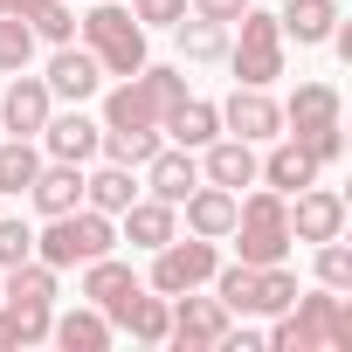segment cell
Listing matches in <instances>:
<instances>
[{
	"instance_id": "cell-1",
	"label": "cell",
	"mask_w": 352,
	"mask_h": 352,
	"mask_svg": "<svg viewBox=\"0 0 352 352\" xmlns=\"http://www.w3.org/2000/svg\"><path fill=\"white\" fill-rule=\"evenodd\" d=\"M270 352H345L352 345V304L345 290H297L290 311H276V324L263 331Z\"/></svg>"
},
{
	"instance_id": "cell-2",
	"label": "cell",
	"mask_w": 352,
	"mask_h": 352,
	"mask_svg": "<svg viewBox=\"0 0 352 352\" xmlns=\"http://www.w3.org/2000/svg\"><path fill=\"white\" fill-rule=\"evenodd\" d=\"M118 249V214H97V208H69V214H49V228L35 235V256L49 270H76L90 256H111Z\"/></svg>"
},
{
	"instance_id": "cell-3",
	"label": "cell",
	"mask_w": 352,
	"mask_h": 352,
	"mask_svg": "<svg viewBox=\"0 0 352 352\" xmlns=\"http://www.w3.org/2000/svg\"><path fill=\"white\" fill-rule=\"evenodd\" d=\"M283 138H297L318 166H338L345 152V124H338V90L331 83H297V97L283 104Z\"/></svg>"
},
{
	"instance_id": "cell-4",
	"label": "cell",
	"mask_w": 352,
	"mask_h": 352,
	"mask_svg": "<svg viewBox=\"0 0 352 352\" xmlns=\"http://www.w3.org/2000/svg\"><path fill=\"white\" fill-rule=\"evenodd\" d=\"M83 49L97 56L104 76H138L145 69V28L131 8H90L83 14Z\"/></svg>"
},
{
	"instance_id": "cell-5",
	"label": "cell",
	"mask_w": 352,
	"mask_h": 352,
	"mask_svg": "<svg viewBox=\"0 0 352 352\" xmlns=\"http://www.w3.org/2000/svg\"><path fill=\"white\" fill-rule=\"evenodd\" d=\"M228 28H235V42H228V63H235V76H242V83H256V90H270V83L283 76V28H276V14H263V8H242Z\"/></svg>"
},
{
	"instance_id": "cell-6",
	"label": "cell",
	"mask_w": 352,
	"mask_h": 352,
	"mask_svg": "<svg viewBox=\"0 0 352 352\" xmlns=\"http://www.w3.org/2000/svg\"><path fill=\"white\" fill-rule=\"evenodd\" d=\"M214 263H221V256H214V242H208V235H187V242L173 235V242H159V249H152V290H159V297L201 290V283L214 276Z\"/></svg>"
},
{
	"instance_id": "cell-7",
	"label": "cell",
	"mask_w": 352,
	"mask_h": 352,
	"mask_svg": "<svg viewBox=\"0 0 352 352\" xmlns=\"http://www.w3.org/2000/svg\"><path fill=\"white\" fill-rule=\"evenodd\" d=\"M228 304L221 297H194V290H180L173 297V324H166V338L180 345V352H208V345H221V331H228Z\"/></svg>"
},
{
	"instance_id": "cell-8",
	"label": "cell",
	"mask_w": 352,
	"mask_h": 352,
	"mask_svg": "<svg viewBox=\"0 0 352 352\" xmlns=\"http://www.w3.org/2000/svg\"><path fill=\"white\" fill-rule=\"evenodd\" d=\"M214 111H221V131H228V138H249V145L283 138V104H276L270 90H256V83H235V97L214 104Z\"/></svg>"
},
{
	"instance_id": "cell-9",
	"label": "cell",
	"mask_w": 352,
	"mask_h": 352,
	"mask_svg": "<svg viewBox=\"0 0 352 352\" xmlns=\"http://www.w3.org/2000/svg\"><path fill=\"white\" fill-rule=\"evenodd\" d=\"M345 235V194L338 187H297L290 194V242H331Z\"/></svg>"
},
{
	"instance_id": "cell-10",
	"label": "cell",
	"mask_w": 352,
	"mask_h": 352,
	"mask_svg": "<svg viewBox=\"0 0 352 352\" xmlns=\"http://www.w3.org/2000/svg\"><path fill=\"white\" fill-rule=\"evenodd\" d=\"M104 318H111V331H131L138 345H166V324H173V297H159V290H124L118 304H104Z\"/></svg>"
},
{
	"instance_id": "cell-11",
	"label": "cell",
	"mask_w": 352,
	"mask_h": 352,
	"mask_svg": "<svg viewBox=\"0 0 352 352\" xmlns=\"http://www.w3.org/2000/svg\"><path fill=\"white\" fill-rule=\"evenodd\" d=\"M49 111H56L49 83L28 76V69H14V76H8V97H0V131H8V138H35V131L49 124Z\"/></svg>"
},
{
	"instance_id": "cell-12",
	"label": "cell",
	"mask_w": 352,
	"mask_h": 352,
	"mask_svg": "<svg viewBox=\"0 0 352 352\" xmlns=\"http://www.w3.org/2000/svg\"><path fill=\"white\" fill-rule=\"evenodd\" d=\"M42 83H49V97H63V104H83V97H97V90H104V69H97V56H90V49H76V42H56V63L42 69Z\"/></svg>"
},
{
	"instance_id": "cell-13",
	"label": "cell",
	"mask_w": 352,
	"mask_h": 352,
	"mask_svg": "<svg viewBox=\"0 0 352 352\" xmlns=\"http://www.w3.org/2000/svg\"><path fill=\"white\" fill-rule=\"evenodd\" d=\"M35 138H42V152H49V159H69V166H83V159H97V138H104V124H97V118H83V111L69 104V111H49V124H42Z\"/></svg>"
},
{
	"instance_id": "cell-14",
	"label": "cell",
	"mask_w": 352,
	"mask_h": 352,
	"mask_svg": "<svg viewBox=\"0 0 352 352\" xmlns=\"http://www.w3.org/2000/svg\"><path fill=\"white\" fill-rule=\"evenodd\" d=\"M201 152H208V159H201V180H208V187H228V194L256 187V145H249V138H208Z\"/></svg>"
},
{
	"instance_id": "cell-15",
	"label": "cell",
	"mask_w": 352,
	"mask_h": 352,
	"mask_svg": "<svg viewBox=\"0 0 352 352\" xmlns=\"http://www.w3.org/2000/svg\"><path fill=\"white\" fill-rule=\"evenodd\" d=\"M145 187H152L159 201H173V208H180V201L201 187V159H194L187 145H159V152L145 159Z\"/></svg>"
},
{
	"instance_id": "cell-16",
	"label": "cell",
	"mask_w": 352,
	"mask_h": 352,
	"mask_svg": "<svg viewBox=\"0 0 352 352\" xmlns=\"http://www.w3.org/2000/svg\"><path fill=\"white\" fill-rule=\"evenodd\" d=\"M118 221H124V242H131V249H159V242H173V235H180V208H173V201H159V194H138Z\"/></svg>"
},
{
	"instance_id": "cell-17",
	"label": "cell",
	"mask_w": 352,
	"mask_h": 352,
	"mask_svg": "<svg viewBox=\"0 0 352 352\" xmlns=\"http://www.w3.org/2000/svg\"><path fill=\"white\" fill-rule=\"evenodd\" d=\"M318 173H324V166H318L297 138H283V145H270V159H256V180H263V187H276L283 201H290L297 187H311Z\"/></svg>"
},
{
	"instance_id": "cell-18",
	"label": "cell",
	"mask_w": 352,
	"mask_h": 352,
	"mask_svg": "<svg viewBox=\"0 0 352 352\" xmlns=\"http://www.w3.org/2000/svg\"><path fill=\"white\" fill-rule=\"evenodd\" d=\"M276 28H283V42L318 49V42H331V28H338V0H283Z\"/></svg>"
},
{
	"instance_id": "cell-19",
	"label": "cell",
	"mask_w": 352,
	"mask_h": 352,
	"mask_svg": "<svg viewBox=\"0 0 352 352\" xmlns=\"http://www.w3.org/2000/svg\"><path fill=\"white\" fill-rule=\"evenodd\" d=\"M28 201H35L42 214H69V208H83V166H69V159H42Z\"/></svg>"
},
{
	"instance_id": "cell-20",
	"label": "cell",
	"mask_w": 352,
	"mask_h": 352,
	"mask_svg": "<svg viewBox=\"0 0 352 352\" xmlns=\"http://www.w3.org/2000/svg\"><path fill=\"white\" fill-rule=\"evenodd\" d=\"M159 131L173 138V145H187V152H201L208 138H221V111L208 104V97H180L166 118H159Z\"/></svg>"
},
{
	"instance_id": "cell-21",
	"label": "cell",
	"mask_w": 352,
	"mask_h": 352,
	"mask_svg": "<svg viewBox=\"0 0 352 352\" xmlns=\"http://www.w3.org/2000/svg\"><path fill=\"white\" fill-rule=\"evenodd\" d=\"M180 208H187V235L228 242V228H235V194H228V187H208V180H201V187H194Z\"/></svg>"
},
{
	"instance_id": "cell-22",
	"label": "cell",
	"mask_w": 352,
	"mask_h": 352,
	"mask_svg": "<svg viewBox=\"0 0 352 352\" xmlns=\"http://www.w3.org/2000/svg\"><path fill=\"white\" fill-rule=\"evenodd\" d=\"M49 338H56L63 352H104L118 331H111V318H104L97 304H76V311H63V318L49 324Z\"/></svg>"
},
{
	"instance_id": "cell-23",
	"label": "cell",
	"mask_w": 352,
	"mask_h": 352,
	"mask_svg": "<svg viewBox=\"0 0 352 352\" xmlns=\"http://www.w3.org/2000/svg\"><path fill=\"white\" fill-rule=\"evenodd\" d=\"M138 201V180H131V166H97V173H83V208H97V214H124Z\"/></svg>"
},
{
	"instance_id": "cell-24",
	"label": "cell",
	"mask_w": 352,
	"mask_h": 352,
	"mask_svg": "<svg viewBox=\"0 0 352 352\" xmlns=\"http://www.w3.org/2000/svg\"><path fill=\"white\" fill-rule=\"evenodd\" d=\"M0 304H56V270H49L42 256L0 270Z\"/></svg>"
},
{
	"instance_id": "cell-25",
	"label": "cell",
	"mask_w": 352,
	"mask_h": 352,
	"mask_svg": "<svg viewBox=\"0 0 352 352\" xmlns=\"http://www.w3.org/2000/svg\"><path fill=\"white\" fill-rule=\"evenodd\" d=\"M173 35H180V56L187 63H221L228 56V21H208V14H180V21H173Z\"/></svg>"
},
{
	"instance_id": "cell-26",
	"label": "cell",
	"mask_w": 352,
	"mask_h": 352,
	"mask_svg": "<svg viewBox=\"0 0 352 352\" xmlns=\"http://www.w3.org/2000/svg\"><path fill=\"white\" fill-rule=\"evenodd\" d=\"M124 290H138V276H131V263H118V256H90L83 263V297L104 311V304H118Z\"/></svg>"
},
{
	"instance_id": "cell-27",
	"label": "cell",
	"mask_w": 352,
	"mask_h": 352,
	"mask_svg": "<svg viewBox=\"0 0 352 352\" xmlns=\"http://www.w3.org/2000/svg\"><path fill=\"white\" fill-rule=\"evenodd\" d=\"M42 173V145L35 138H8L0 145V194H28Z\"/></svg>"
},
{
	"instance_id": "cell-28",
	"label": "cell",
	"mask_w": 352,
	"mask_h": 352,
	"mask_svg": "<svg viewBox=\"0 0 352 352\" xmlns=\"http://www.w3.org/2000/svg\"><path fill=\"white\" fill-rule=\"evenodd\" d=\"M159 145H166V138H159V124H145V131H104V138H97V152H104L111 166H131V173H138Z\"/></svg>"
},
{
	"instance_id": "cell-29",
	"label": "cell",
	"mask_w": 352,
	"mask_h": 352,
	"mask_svg": "<svg viewBox=\"0 0 352 352\" xmlns=\"http://www.w3.org/2000/svg\"><path fill=\"white\" fill-rule=\"evenodd\" d=\"M208 283H214V297H221L228 311H249V304H256V263H242V256H235L228 270L214 263V276H208Z\"/></svg>"
},
{
	"instance_id": "cell-30",
	"label": "cell",
	"mask_w": 352,
	"mask_h": 352,
	"mask_svg": "<svg viewBox=\"0 0 352 352\" xmlns=\"http://www.w3.org/2000/svg\"><path fill=\"white\" fill-rule=\"evenodd\" d=\"M290 297H297V276H290L283 263H263V270H256V304H249V311L276 318V311H290Z\"/></svg>"
},
{
	"instance_id": "cell-31",
	"label": "cell",
	"mask_w": 352,
	"mask_h": 352,
	"mask_svg": "<svg viewBox=\"0 0 352 352\" xmlns=\"http://www.w3.org/2000/svg\"><path fill=\"white\" fill-rule=\"evenodd\" d=\"M28 63H35V28L21 14H0V76H14Z\"/></svg>"
},
{
	"instance_id": "cell-32",
	"label": "cell",
	"mask_w": 352,
	"mask_h": 352,
	"mask_svg": "<svg viewBox=\"0 0 352 352\" xmlns=\"http://www.w3.org/2000/svg\"><path fill=\"white\" fill-rule=\"evenodd\" d=\"M28 28H35V42H76V14L63 8V0H42L35 14H21Z\"/></svg>"
},
{
	"instance_id": "cell-33",
	"label": "cell",
	"mask_w": 352,
	"mask_h": 352,
	"mask_svg": "<svg viewBox=\"0 0 352 352\" xmlns=\"http://www.w3.org/2000/svg\"><path fill=\"white\" fill-rule=\"evenodd\" d=\"M318 283L324 290H352V249L331 235V242H318Z\"/></svg>"
},
{
	"instance_id": "cell-34",
	"label": "cell",
	"mask_w": 352,
	"mask_h": 352,
	"mask_svg": "<svg viewBox=\"0 0 352 352\" xmlns=\"http://www.w3.org/2000/svg\"><path fill=\"white\" fill-rule=\"evenodd\" d=\"M35 256V228L21 221V214H8L0 221V270H14V263H28Z\"/></svg>"
},
{
	"instance_id": "cell-35",
	"label": "cell",
	"mask_w": 352,
	"mask_h": 352,
	"mask_svg": "<svg viewBox=\"0 0 352 352\" xmlns=\"http://www.w3.org/2000/svg\"><path fill=\"white\" fill-rule=\"evenodd\" d=\"M131 14H138V28H173L187 14V0H131Z\"/></svg>"
},
{
	"instance_id": "cell-36",
	"label": "cell",
	"mask_w": 352,
	"mask_h": 352,
	"mask_svg": "<svg viewBox=\"0 0 352 352\" xmlns=\"http://www.w3.org/2000/svg\"><path fill=\"white\" fill-rule=\"evenodd\" d=\"M187 8H194V14H208V21H235L249 0H187Z\"/></svg>"
},
{
	"instance_id": "cell-37",
	"label": "cell",
	"mask_w": 352,
	"mask_h": 352,
	"mask_svg": "<svg viewBox=\"0 0 352 352\" xmlns=\"http://www.w3.org/2000/svg\"><path fill=\"white\" fill-rule=\"evenodd\" d=\"M8 345H21V331H14V311L0 304V352H8Z\"/></svg>"
},
{
	"instance_id": "cell-38",
	"label": "cell",
	"mask_w": 352,
	"mask_h": 352,
	"mask_svg": "<svg viewBox=\"0 0 352 352\" xmlns=\"http://www.w3.org/2000/svg\"><path fill=\"white\" fill-rule=\"evenodd\" d=\"M42 8V0H8V14H35Z\"/></svg>"
},
{
	"instance_id": "cell-39",
	"label": "cell",
	"mask_w": 352,
	"mask_h": 352,
	"mask_svg": "<svg viewBox=\"0 0 352 352\" xmlns=\"http://www.w3.org/2000/svg\"><path fill=\"white\" fill-rule=\"evenodd\" d=\"M0 14H8V0H0Z\"/></svg>"
}]
</instances>
